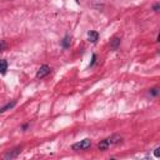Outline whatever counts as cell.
<instances>
[{"label":"cell","instance_id":"6da1fadb","mask_svg":"<svg viewBox=\"0 0 160 160\" xmlns=\"http://www.w3.org/2000/svg\"><path fill=\"white\" fill-rule=\"evenodd\" d=\"M90 147H91V140L90 139H84L79 143H75L72 147V149L75 150V152H80V150H86Z\"/></svg>","mask_w":160,"mask_h":160},{"label":"cell","instance_id":"7a4b0ae2","mask_svg":"<svg viewBox=\"0 0 160 160\" xmlns=\"http://www.w3.org/2000/svg\"><path fill=\"white\" fill-rule=\"evenodd\" d=\"M50 73V67H48V65H43V67H40V69L38 70V74H36V78L38 79H41L46 76Z\"/></svg>","mask_w":160,"mask_h":160},{"label":"cell","instance_id":"3957f363","mask_svg":"<svg viewBox=\"0 0 160 160\" xmlns=\"http://www.w3.org/2000/svg\"><path fill=\"white\" fill-rule=\"evenodd\" d=\"M21 152V149L20 148H15V149H13L10 150V152H8L5 155H4V159H14V158H16L19 154H20Z\"/></svg>","mask_w":160,"mask_h":160},{"label":"cell","instance_id":"277c9868","mask_svg":"<svg viewBox=\"0 0 160 160\" xmlns=\"http://www.w3.org/2000/svg\"><path fill=\"white\" fill-rule=\"evenodd\" d=\"M110 147H111V143H110V139L109 138L104 139L103 142H100V143H99V145H98L99 150H101V152H105V150H108Z\"/></svg>","mask_w":160,"mask_h":160},{"label":"cell","instance_id":"5b68a950","mask_svg":"<svg viewBox=\"0 0 160 160\" xmlns=\"http://www.w3.org/2000/svg\"><path fill=\"white\" fill-rule=\"evenodd\" d=\"M119 46H120V38H118V36L113 38V39L110 40V49L118 50V48H119Z\"/></svg>","mask_w":160,"mask_h":160},{"label":"cell","instance_id":"8992f818","mask_svg":"<svg viewBox=\"0 0 160 160\" xmlns=\"http://www.w3.org/2000/svg\"><path fill=\"white\" fill-rule=\"evenodd\" d=\"M99 39V33L96 31H89L88 33V40L90 41V43H96Z\"/></svg>","mask_w":160,"mask_h":160},{"label":"cell","instance_id":"52a82bcc","mask_svg":"<svg viewBox=\"0 0 160 160\" xmlns=\"http://www.w3.org/2000/svg\"><path fill=\"white\" fill-rule=\"evenodd\" d=\"M6 70H8V62L5 59H1V60H0V73L5 74Z\"/></svg>","mask_w":160,"mask_h":160},{"label":"cell","instance_id":"ba28073f","mask_svg":"<svg viewBox=\"0 0 160 160\" xmlns=\"http://www.w3.org/2000/svg\"><path fill=\"white\" fill-rule=\"evenodd\" d=\"M15 105H16V101L14 100V101H11V103H9V104L4 105L3 108H0V113H4V111H6V110H10L11 108H14Z\"/></svg>","mask_w":160,"mask_h":160},{"label":"cell","instance_id":"9c48e42d","mask_svg":"<svg viewBox=\"0 0 160 160\" xmlns=\"http://www.w3.org/2000/svg\"><path fill=\"white\" fill-rule=\"evenodd\" d=\"M70 41H72V38H70L69 35H67L63 39V41H62V45H63V48L64 49H68L69 46H70Z\"/></svg>","mask_w":160,"mask_h":160},{"label":"cell","instance_id":"30bf717a","mask_svg":"<svg viewBox=\"0 0 160 160\" xmlns=\"http://www.w3.org/2000/svg\"><path fill=\"white\" fill-rule=\"evenodd\" d=\"M149 94H150L152 96H158V95H159V89H158V88L150 89V90H149Z\"/></svg>","mask_w":160,"mask_h":160},{"label":"cell","instance_id":"8fae6325","mask_svg":"<svg viewBox=\"0 0 160 160\" xmlns=\"http://www.w3.org/2000/svg\"><path fill=\"white\" fill-rule=\"evenodd\" d=\"M5 49H6V44H5V41H1V43H0V51L5 50Z\"/></svg>","mask_w":160,"mask_h":160},{"label":"cell","instance_id":"7c38bea8","mask_svg":"<svg viewBox=\"0 0 160 160\" xmlns=\"http://www.w3.org/2000/svg\"><path fill=\"white\" fill-rule=\"evenodd\" d=\"M159 9H160V4H159V3L154 4V6H153V10H154V11H159Z\"/></svg>","mask_w":160,"mask_h":160},{"label":"cell","instance_id":"4fadbf2b","mask_svg":"<svg viewBox=\"0 0 160 160\" xmlns=\"http://www.w3.org/2000/svg\"><path fill=\"white\" fill-rule=\"evenodd\" d=\"M95 62H96V55H95V54H93V58H91V63H90V67H93V65L95 64Z\"/></svg>","mask_w":160,"mask_h":160},{"label":"cell","instance_id":"5bb4252c","mask_svg":"<svg viewBox=\"0 0 160 160\" xmlns=\"http://www.w3.org/2000/svg\"><path fill=\"white\" fill-rule=\"evenodd\" d=\"M159 150H160L159 148H156V149L154 150V155H155V156H156V158H159Z\"/></svg>","mask_w":160,"mask_h":160},{"label":"cell","instance_id":"9a60e30c","mask_svg":"<svg viewBox=\"0 0 160 160\" xmlns=\"http://www.w3.org/2000/svg\"><path fill=\"white\" fill-rule=\"evenodd\" d=\"M28 126H29V124H25V125H23V130H25V129H28Z\"/></svg>","mask_w":160,"mask_h":160}]
</instances>
